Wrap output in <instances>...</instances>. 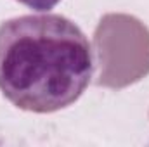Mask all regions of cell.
I'll list each match as a JSON object with an SVG mask.
<instances>
[{
	"label": "cell",
	"mask_w": 149,
	"mask_h": 147,
	"mask_svg": "<svg viewBox=\"0 0 149 147\" xmlns=\"http://www.w3.org/2000/svg\"><path fill=\"white\" fill-rule=\"evenodd\" d=\"M94 74L85 33L61 14H28L0 24V92L16 107L54 112L76 102Z\"/></svg>",
	"instance_id": "6da1fadb"
},
{
	"label": "cell",
	"mask_w": 149,
	"mask_h": 147,
	"mask_svg": "<svg viewBox=\"0 0 149 147\" xmlns=\"http://www.w3.org/2000/svg\"><path fill=\"white\" fill-rule=\"evenodd\" d=\"M21 2L23 5L37 10V12H49L50 9H54L61 0H17Z\"/></svg>",
	"instance_id": "7a4b0ae2"
}]
</instances>
